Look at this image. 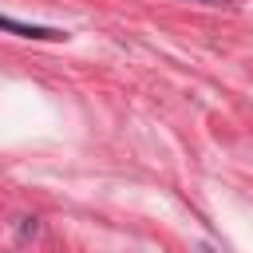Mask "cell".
Returning a JSON list of instances; mask_svg holds the SVG:
<instances>
[{
    "label": "cell",
    "mask_w": 253,
    "mask_h": 253,
    "mask_svg": "<svg viewBox=\"0 0 253 253\" xmlns=\"http://www.w3.org/2000/svg\"><path fill=\"white\" fill-rule=\"evenodd\" d=\"M0 32H12V36H24V40H67V32L59 28H47V24H24V20H12L0 12Z\"/></svg>",
    "instance_id": "6da1fadb"
}]
</instances>
